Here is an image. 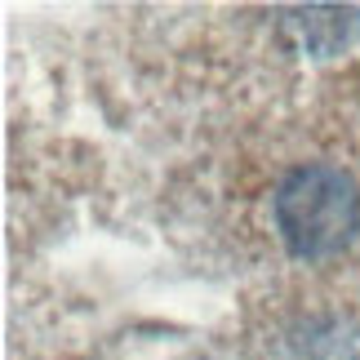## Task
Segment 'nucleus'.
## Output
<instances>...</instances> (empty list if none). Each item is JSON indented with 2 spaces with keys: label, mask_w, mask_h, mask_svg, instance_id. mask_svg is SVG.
Returning <instances> with one entry per match:
<instances>
[{
  "label": "nucleus",
  "mask_w": 360,
  "mask_h": 360,
  "mask_svg": "<svg viewBox=\"0 0 360 360\" xmlns=\"http://www.w3.org/2000/svg\"><path fill=\"white\" fill-rule=\"evenodd\" d=\"M276 227L294 258H329L356 236L360 196L334 165H302L276 187Z\"/></svg>",
  "instance_id": "obj_1"
}]
</instances>
